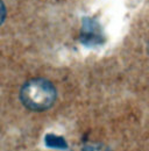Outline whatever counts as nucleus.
Masks as SVG:
<instances>
[{
    "label": "nucleus",
    "mask_w": 149,
    "mask_h": 151,
    "mask_svg": "<svg viewBox=\"0 0 149 151\" xmlns=\"http://www.w3.org/2000/svg\"><path fill=\"white\" fill-rule=\"evenodd\" d=\"M57 98L55 86L47 79L34 78L28 80L20 91L21 102L26 108L42 112L49 109Z\"/></svg>",
    "instance_id": "obj_1"
},
{
    "label": "nucleus",
    "mask_w": 149,
    "mask_h": 151,
    "mask_svg": "<svg viewBox=\"0 0 149 151\" xmlns=\"http://www.w3.org/2000/svg\"><path fill=\"white\" fill-rule=\"evenodd\" d=\"M5 18H6V7H5L4 2L0 0V24L4 22Z\"/></svg>",
    "instance_id": "obj_5"
},
{
    "label": "nucleus",
    "mask_w": 149,
    "mask_h": 151,
    "mask_svg": "<svg viewBox=\"0 0 149 151\" xmlns=\"http://www.w3.org/2000/svg\"><path fill=\"white\" fill-rule=\"evenodd\" d=\"M46 144L49 147V148H53V149H61V150H64L68 148V144L65 142V139L61 136H57L55 134H47L46 135Z\"/></svg>",
    "instance_id": "obj_4"
},
{
    "label": "nucleus",
    "mask_w": 149,
    "mask_h": 151,
    "mask_svg": "<svg viewBox=\"0 0 149 151\" xmlns=\"http://www.w3.org/2000/svg\"><path fill=\"white\" fill-rule=\"evenodd\" d=\"M70 151H112L108 147H106L103 143H97V142H86V143H80L78 145L74 147Z\"/></svg>",
    "instance_id": "obj_3"
},
{
    "label": "nucleus",
    "mask_w": 149,
    "mask_h": 151,
    "mask_svg": "<svg viewBox=\"0 0 149 151\" xmlns=\"http://www.w3.org/2000/svg\"><path fill=\"white\" fill-rule=\"evenodd\" d=\"M147 49H148V54H149V41H148V45H147Z\"/></svg>",
    "instance_id": "obj_6"
},
{
    "label": "nucleus",
    "mask_w": 149,
    "mask_h": 151,
    "mask_svg": "<svg viewBox=\"0 0 149 151\" xmlns=\"http://www.w3.org/2000/svg\"><path fill=\"white\" fill-rule=\"evenodd\" d=\"M80 41L88 47H95L104 43V35L99 23L93 19H83Z\"/></svg>",
    "instance_id": "obj_2"
}]
</instances>
